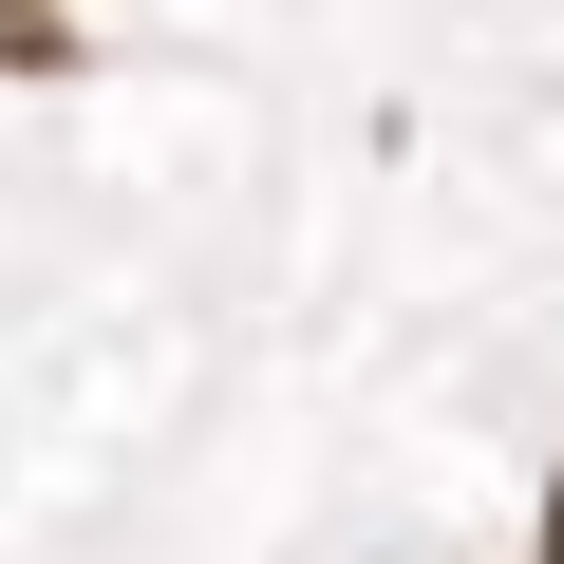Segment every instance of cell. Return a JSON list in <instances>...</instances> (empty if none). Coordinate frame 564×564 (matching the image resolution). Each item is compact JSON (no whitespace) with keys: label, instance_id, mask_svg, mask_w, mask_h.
<instances>
[{"label":"cell","instance_id":"cell-2","mask_svg":"<svg viewBox=\"0 0 564 564\" xmlns=\"http://www.w3.org/2000/svg\"><path fill=\"white\" fill-rule=\"evenodd\" d=\"M545 564H564V489H545Z\"/></svg>","mask_w":564,"mask_h":564},{"label":"cell","instance_id":"cell-1","mask_svg":"<svg viewBox=\"0 0 564 564\" xmlns=\"http://www.w3.org/2000/svg\"><path fill=\"white\" fill-rule=\"evenodd\" d=\"M0 57H76V39H57V0H0Z\"/></svg>","mask_w":564,"mask_h":564}]
</instances>
